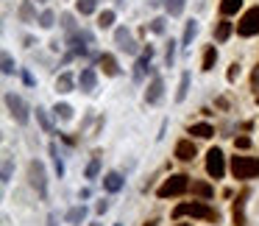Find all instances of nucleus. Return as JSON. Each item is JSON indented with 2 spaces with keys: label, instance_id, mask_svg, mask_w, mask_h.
Returning <instances> with one entry per match:
<instances>
[{
  "label": "nucleus",
  "instance_id": "nucleus-32",
  "mask_svg": "<svg viewBox=\"0 0 259 226\" xmlns=\"http://www.w3.org/2000/svg\"><path fill=\"white\" fill-rule=\"evenodd\" d=\"M36 120H39V126H42V131H53V123H50V117H48V112L45 109H36Z\"/></svg>",
  "mask_w": 259,
  "mask_h": 226
},
{
  "label": "nucleus",
  "instance_id": "nucleus-27",
  "mask_svg": "<svg viewBox=\"0 0 259 226\" xmlns=\"http://www.w3.org/2000/svg\"><path fill=\"white\" fill-rule=\"evenodd\" d=\"M53 114H56L59 120H73V106L70 104H56Z\"/></svg>",
  "mask_w": 259,
  "mask_h": 226
},
{
  "label": "nucleus",
  "instance_id": "nucleus-11",
  "mask_svg": "<svg viewBox=\"0 0 259 226\" xmlns=\"http://www.w3.org/2000/svg\"><path fill=\"white\" fill-rule=\"evenodd\" d=\"M78 87H81V92H95V87H98V76H95L92 67L81 70V76H78Z\"/></svg>",
  "mask_w": 259,
  "mask_h": 226
},
{
  "label": "nucleus",
  "instance_id": "nucleus-34",
  "mask_svg": "<svg viewBox=\"0 0 259 226\" xmlns=\"http://www.w3.org/2000/svg\"><path fill=\"white\" fill-rule=\"evenodd\" d=\"M62 28L64 31H67V36H70V34H76V17H73V14H62Z\"/></svg>",
  "mask_w": 259,
  "mask_h": 226
},
{
  "label": "nucleus",
  "instance_id": "nucleus-25",
  "mask_svg": "<svg viewBox=\"0 0 259 226\" xmlns=\"http://www.w3.org/2000/svg\"><path fill=\"white\" fill-rule=\"evenodd\" d=\"M50 156H53V168H56V176L62 179V176H64V162H62V156H59L56 142H50Z\"/></svg>",
  "mask_w": 259,
  "mask_h": 226
},
{
  "label": "nucleus",
  "instance_id": "nucleus-40",
  "mask_svg": "<svg viewBox=\"0 0 259 226\" xmlns=\"http://www.w3.org/2000/svg\"><path fill=\"white\" fill-rule=\"evenodd\" d=\"M234 145H237V148H251V140H248V137H237V140H234Z\"/></svg>",
  "mask_w": 259,
  "mask_h": 226
},
{
  "label": "nucleus",
  "instance_id": "nucleus-21",
  "mask_svg": "<svg viewBox=\"0 0 259 226\" xmlns=\"http://www.w3.org/2000/svg\"><path fill=\"white\" fill-rule=\"evenodd\" d=\"M195 34H198V22H195V20H189L187 25H184V36H181V45H184V48H189V45H192Z\"/></svg>",
  "mask_w": 259,
  "mask_h": 226
},
{
  "label": "nucleus",
  "instance_id": "nucleus-37",
  "mask_svg": "<svg viewBox=\"0 0 259 226\" xmlns=\"http://www.w3.org/2000/svg\"><path fill=\"white\" fill-rule=\"evenodd\" d=\"M3 73H6V76L14 73V59L8 56V53H3Z\"/></svg>",
  "mask_w": 259,
  "mask_h": 226
},
{
  "label": "nucleus",
  "instance_id": "nucleus-36",
  "mask_svg": "<svg viewBox=\"0 0 259 226\" xmlns=\"http://www.w3.org/2000/svg\"><path fill=\"white\" fill-rule=\"evenodd\" d=\"M98 170H100V156H95V159L86 165V179H95L98 176Z\"/></svg>",
  "mask_w": 259,
  "mask_h": 226
},
{
  "label": "nucleus",
  "instance_id": "nucleus-16",
  "mask_svg": "<svg viewBox=\"0 0 259 226\" xmlns=\"http://www.w3.org/2000/svg\"><path fill=\"white\" fill-rule=\"evenodd\" d=\"M73 87H76V78H73V73H62V76L56 78V92H73Z\"/></svg>",
  "mask_w": 259,
  "mask_h": 226
},
{
  "label": "nucleus",
  "instance_id": "nucleus-33",
  "mask_svg": "<svg viewBox=\"0 0 259 226\" xmlns=\"http://www.w3.org/2000/svg\"><path fill=\"white\" fill-rule=\"evenodd\" d=\"M76 8L81 11V14H92V11L98 8V0H78V3H76Z\"/></svg>",
  "mask_w": 259,
  "mask_h": 226
},
{
  "label": "nucleus",
  "instance_id": "nucleus-38",
  "mask_svg": "<svg viewBox=\"0 0 259 226\" xmlns=\"http://www.w3.org/2000/svg\"><path fill=\"white\" fill-rule=\"evenodd\" d=\"M151 31H154V34H165V17H156V20H151Z\"/></svg>",
  "mask_w": 259,
  "mask_h": 226
},
{
  "label": "nucleus",
  "instance_id": "nucleus-17",
  "mask_svg": "<svg viewBox=\"0 0 259 226\" xmlns=\"http://www.w3.org/2000/svg\"><path fill=\"white\" fill-rule=\"evenodd\" d=\"M100 67H103V73H106V76H117V73H120L117 59H114L112 53H103V56H100Z\"/></svg>",
  "mask_w": 259,
  "mask_h": 226
},
{
  "label": "nucleus",
  "instance_id": "nucleus-23",
  "mask_svg": "<svg viewBox=\"0 0 259 226\" xmlns=\"http://www.w3.org/2000/svg\"><path fill=\"white\" fill-rule=\"evenodd\" d=\"M229 36H231V22L220 20V22H217V28H215V39H217V42H226Z\"/></svg>",
  "mask_w": 259,
  "mask_h": 226
},
{
  "label": "nucleus",
  "instance_id": "nucleus-20",
  "mask_svg": "<svg viewBox=\"0 0 259 226\" xmlns=\"http://www.w3.org/2000/svg\"><path fill=\"white\" fill-rule=\"evenodd\" d=\"M189 134L201 137V140H209V137L215 134V128H212L209 123H195V126H189Z\"/></svg>",
  "mask_w": 259,
  "mask_h": 226
},
{
  "label": "nucleus",
  "instance_id": "nucleus-53",
  "mask_svg": "<svg viewBox=\"0 0 259 226\" xmlns=\"http://www.w3.org/2000/svg\"><path fill=\"white\" fill-rule=\"evenodd\" d=\"M117 226H120V224H117Z\"/></svg>",
  "mask_w": 259,
  "mask_h": 226
},
{
  "label": "nucleus",
  "instance_id": "nucleus-3",
  "mask_svg": "<svg viewBox=\"0 0 259 226\" xmlns=\"http://www.w3.org/2000/svg\"><path fill=\"white\" fill-rule=\"evenodd\" d=\"M6 109H8V114H11V117H14L17 123H20V126H25V123L31 120V109H28V104H25V101L20 98V95H14V92H6Z\"/></svg>",
  "mask_w": 259,
  "mask_h": 226
},
{
  "label": "nucleus",
  "instance_id": "nucleus-49",
  "mask_svg": "<svg viewBox=\"0 0 259 226\" xmlns=\"http://www.w3.org/2000/svg\"><path fill=\"white\" fill-rule=\"evenodd\" d=\"M145 226H156V224H145Z\"/></svg>",
  "mask_w": 259,
  "mask_h": 226
},
{
  "label": "nucleus",
  "instance_id": "nucleus-19",
  "mask_svg": "<svg viewBox=\"0 0 259 226\" xmlns=\"http://www.w3.org/2000/svg\"><path fill=\"white\" fill-rule=\"evenodd\" d=\"M17 17H20L22 22H34V20H36V8H34V3H31V0H25V3L20 6V11H17Z\"/></svg>",
  "mask_w": 259,
  "mask_h": 226
},
{
  "label": "nucleus",
  "instance_id": "nucleus-13",
  "mask_svg": "<svg viewBox=\"0 0 259 226\" xmlns=\"http://www.w3.org/2000/svg\"><path fill=\"white\" fill-rule=\"evenodd\" d=\"M123 184H126V179L120 176L117 170H112V173H106L103 176V190L106 193H120L123 190Z\"/></svg>",
  "mask_w": 259,
  "mask_h": 226
},
{
  "label": "nucleus",
  "instance_id": "nucleus-44",
  "mask_svg": "<svg viewBox=\"0 0 259 226\" xmlns=\"http://www.w3.org/2000/svg\"><path fill=\"white\" fill-rule=\"evenodd\" d=\"M106 210H109V204H106V201H98V204H95V212H98V215H103Z\"/></svg>",
  "mask_w": 259,
  "mask_h": 226
},
{
  "label": "nucleus",
  "instance_id": "nucleus-18",
  "mask_svg": "<svg viewBox=\"0 0 259 226\" xmlns=\"http://www.w3.org/2000/svg\"><path fill=\"white\" fill-rule=\"evenodd\" d=\"M189 190H192V196H201V198H212V196H215L212 184H206V182H192V184H189Z\"/></svg>",
  "mask_w": 259,
  "mask_h": 226
},
{
  "label": "nucleus",
  "instance_id": "nucleus-22",
  "mask_svg": "<svg viewBox=\"0 0 259 226\" xmlns=\"http://www.w3.org/2000/svg\"><path fill=\"white\" fill-rule=\"evenodd\" d=\"M243 8V0H220V14L229 17V14H237Z\"/></svg>",
  "mask_w": 259,
  "mask_h": 226
},
{
  "label": "nucleus",
  "instance_id": "nucleus-5",
  "mask_svg": "<svg viewBox=\"0 0 259 226\" xmlns=\"http://www.w3.org/2000/svg\"><path fill=\"white\" fill-rule=\"evenodd\" d=\"M189 190V176L184 173H175V176L165 179V184L159 187V198H170V196H181Z\"/></svg>",
  "mask_w": 259,
  "mask_h": 226
},
{
  "label": "nucleus",
  "instance_id": "nucleus-8",
  "mask_svg": "<svg viewBox=\"0 0 259 226\" xmlns=\"http://www.w3.org/2000/svg\"><path fill=\"white\" fill-rule=\"evenodd\" d=\"M162 98H165V81H162V76H154L145 90V101L148 104H159Z\"/></svg>",
  "mask_w": 259,
  "mask_h": 226
},
{
  "label": "nucleus",
  "instance_id": "nucleus-6",
  "mask_svg": "<svg viewBox=\"0 0 259 226\" xmlns=\"http://www.w3.org/2000/svg\"><path fill=\"white\" fill-rule=\"evenodd\" d=\"M237 34H240V36H254V34H259V6L248 8V11L243 14V20L237 22Z\"/></svg>",
  "mask_w": 259,
  "mask_h": 226
},
{
  "label": "nucleus",
  "instance_id": "nucleus-48",
  "mask_svg": "<svg viewBox=\"0 0 259 226\" xmlns=\"http://www.w3.org/2000/svg\"><path fill=\"white\" fill-rule=\"evenodd\" d=\"M89 226H100V224H89Z\"/></svg>",
  "mask_w": 259,
  "mask_h": 226
},
{
  "label": "nucleus",
  "instance_id": "nucleus-42",
  "mask_svg": "<svg viewBox=\"0 0 259 226\" xmlns=\"http://www.w3.org/2000/svg\"><path fill=\"white\" fill-rule=\"evenodd\" d=\"M237 76H240V64H231L229 67V81H234Z\"/></svg>",
  "mask_w": 259,
  "mask_h": 226
},
{
  "label": "nucleus",
  "instance_id": "nucleus-7",
  "mask_svg": "<svg viewBox=\"0 0 259 226\" xmlns=\"http://www.w3.org/2000/svg\"><path fill=\"white\" fill-rule=\"evenodd\" d=\"M206 173H209L212 179H223L226 173V156L220 148H209V154H206Z\"/></svg>",
  "mask_w": 259,
  "mask_h": 226
},
{
  "label": "nucleus",
  "instance_id": "nucleus-30",
  "mask_svg": "<svg viewBox=\"0 0 259 226\" xmlns=\"http://www.w3.org/2000/svg\"><path fill=\"white\" fill-rule=\"evenodd\" d=\"M39 25H42V28H53V25H56V14H53L50 8H45L42 14H39Z\"/></svg>",
  "mask_w": 259,
  "mask_h": 226
},
{
  "label": "nucleus",
  "instance_id": "nucleus-35",
  "mask_svg": "<svg viewBox=\"0 0 259 226\" xmlns=\"http://www.w3.org/2000/svg\"><path fill=\"white\" fill-rule=\"evenodd\" d=\"M173 59H175V42L170 39L168 48H165V64H168V67H173Z\"/></svg>",
  "mask_w": 259,
  "mask_h": 226
},
{
  "label": "nucleus",
  "instance_id": "nucleus-26",
  "mask_svg": "<svg viewBox=\"0 0 259 226\" xmlns=\"http://www.w3.org/2000/svg\"><path fill=\"white\" fill-rule=\"evenodd\" d=\"M215 62H217V50L215 48H206V53H203V62H201V70L209 73L212 67H215Z\"/></svg>",
  "mask_w": 259,
  "mask_h": 226
},
{
  "label": "nucleus",
  "instance_id": "nucleus-51",
  "mask_svg": "<svg viewBox=\"0 0 259 226\" xmlns=\"http://www.w3.org/2000/svg\"><path fill=\"white\" fill-rule=\"evenodd\" d=\"M178 226H187V224H178Z\"/></svg>",
  "mask_w": 259,
  "mask_h": 226
},
{
  "label": "nucleus",
  "instance_id": "nucleus-46",
  "mask_svg": "<svg viewBox=\"0 0 259 226\" xmlns=\"http://www.w3.org/2000/svg\"><path fill=\"white\" fill-rule=\"evenodd\" d=\"M162 3H165V0H151V6H162Z\"/></svg>",
  "mask_w": 259,
  "mask_h": 226
},
{
  "label": "nucleus",
  "instance_id": "nucleus-31",
  "mask_svg": "<svg viewBox=\"0 0 259 226\" xmlns=\"http://www.w3.org/2000/svg\"><path fill=\"white\" fill-rule=\"evenodd\" d=\"M112 25H114V11L112 8H106L103 14L98 17V28H112Z\"/></svg>",
  "mask_w": 259,
  "mask_h": 226
},
{
  "label": "nucleus",
  "instance_id": "nucleus-28",
  "mask_svg": "<svg viewBox=\"0 0 259 226\" xmlns=\"http://www.w3.org/2000/svg\"><path fill=\"white\" fill-rule=\"evenodd\" d=\"M86 218V207L81 204V207H73L70 212H67V221H70V224H81V221Z\"/></svg>",
  "mask_w": 259,
  "mask_h": 226
},
{
  "label": "nucleus",
  "instance_id": "nucleus-43",
  "mask_svg": "<svg viewBox=\"0 0 259 226\" xmlns=\"http://www.w3.org/2000/svg\"><path fill=\"white\" fill-rule=\"evenodd\" d=\"M22 81H25L28 87H34V84H36V81H34V76H31L28 70H22Z\"/></svg>",
  "mask_w": 259,
  "mask_h": 226
},
{
  "label": "nucleus",
  "instance_id": "nucleus-52",
  "mask_svg": "<svg viewBox=\"0 0 259 226\" xmlns=\"http://www.w3.org/2000/svg\"><path fill=\"white\" fill-rule=\"evenodd\" d=\"M257 101H259V95H257Z\"/></svg>",
  "mask_w": 259,
  "mask_h": 226
},
{
  "label": "nucleus",
  "instance_id": "nucleus-41",
  "mask_svg": "<svg viewBox=\"0 0 259 226\" xmlns=\"http://www.w3.org/2000/svg\"><path fill=\"white\" fill-rule=\"evenodd\" d=\"M251 87L257 90V95H259V64H257V70H254V76H251Z\"/></svg>",
  "mask_w": 259,
  "mask_h": 226
},
{
  "label": "nucleus",
  "instance_id": "nucleus-15",
  "mask_svg": "<svg viewBox=\"0 0 259 226\" xmlns=\"http://www.w3.org/2000/svg\"><path fill=\"white\" fill-rule=\"evenodd\" d=\"M145 73H151V56H145V53H142V56L137 59V64H134V81H142V78H145Z\"/></svg>",
  "mask_w": 259,
  "mask_h": 226
},
{
  "label": "nucleus",
  "instance_id": "nucleus-47",
  "mask_svg": "<svg viewBox=\"0 0 259 226\" xmlns=\"http://www.w3.org/2000/svg\"><path fill=\"white\" fill-rule=\"evenodd\" d=\"M114 3H117V6H123V3H126V0H114Z\"/></svg>",
  "mask_w": 259,
  "mask_h": 226
},
{
  "label": "nucleus",
  "instance_id": "nucleus-1",
  "mask_svg": "<svg viewBox=\"0 0 259 226\" xmlns=\"http://www.w3.org/2000/svg\"><path fill=\"white\" fill-rule=\"evenodd\" d=\"M231 173L237 179H257L259 176V159H254V156H234L231 159Z\"/></svg>",
  "mask_w": 259,
  "mask_h": 226
},
{
  "label": "nucleus",
  "instance_id": "nucleus-39",
  "mask_svg": "<svg viewBox=\"0 0 259 226\" xmlns=\"http://www.w3.org/2000/svg\"><path fill=\"white\" fill-rule=\"evenodd\" d=\"M11 168H14V165H11V159L6 156V162H3V184L11 182Z\"/></svg>",
  "mask_w": 259,
  "mask_h": 226
},
{
  "label": "nucleus",
  "instance_id": "nucleus-29",
  "mask_svg": "<svg viewBox=\"0 0 259 226\" xmlns=\"http://www.w3.org/2000/svg\"><path fill=\"white\" fill-rule=\"evenodd\" d=\"M187 92H189V73H181V84H178V92H175V101L181 104L187 98Z\"/></svg>",
  "mask_w": 259,
  "mask_h": 226
},
{
  "label": "nucleus",
  "instance_id": "nucleus-45",
  "mask_svg": "<svg viewBox=\"0 0 259 226\" xmlns=\"http://www.w3.org/2000/svg\"><path fill=\"white\" fill-rule=\"evenodd\" d=\"M48 226H59V224H56V215H53V212L48 215Z\"/></svg>",
  "mask_w": 259,
  "mask_h": 226
},
{
  "label": "nucleus",
  "instance_id": "nucleus-2",
  "mask_svg": "<svg viewBox=\"0 0 259 226\" xmlns=\"http://www.w3.org/2000/svg\"><path fill=\"white\" fill-rule=\"evenodd\" d=\"M28 182L39 193V198H48V173H45V165L39 159H31L28 162Z\"/></svg>",
  "mask_w": 259,
  "mask_h": 226
},
{
  "label": "nucleus",
  "instance_id": "nucleus-14",
  "mask_svg": "<svg viewBox=\"0 0 259 226\" xmlns=\"http://www.w3.org/2000/svg\"><path fill=\"white\" fill-rule=\"evenodd\" d=\"M175 156H178L181 162H189V159L195 156V145H192V140H181V142H175Z\"/></svg>",
  "mask_w": 259,
  "mask_h": 226
},
{
  "label": "nucleus",
  "instance_id": "nucleus-24",
  "mask_svg": "<svg viewBox=\"0 0 259 226\" xmlns=\"http://www.w3.org/2000/svg\"><path fill=\"white\" fill-rule=\"evenodd\" d=\"M184 6H187V0H165V8H168L170 17H178L184 11Z\"/></svg>",
  "mask_w": 259,
  "mask_h": 226
},
{
  "label": "nucleus",
  "instance_id": "nucleus-4",
  "mask_svg": "<svg viewBox=\"0 0 259 226\" xmlns=\"http://www.w3.org/2000/svg\"><path fill=\"white\" fill-rule=\"evenodd\" d=\"M181 215H192V218H206V221H217V212L209 210L201 201H192V204H178L173 210V218H181Z\"/></svg>",
  "mask_w": 259,
  "mask_h": 226
},
{
  "label": "nucleus",
  "instance_id": "nucleus-50",
  "mask_svg": "<svg viewBox=\"0 0 259 226\" xmlns=\"http://www.w3.org/2000/svg\"><path fill=\"white\" fill-rule=\"evenodd\" d=\"M36 3H45V0H36Z\"/></svg>",
  "mask_w": 259,
  "mask_h": 226
},
{
  "label": "nucleus",
  "instance_id": "nucleus-10",
  "mask_svg": "<svg viewBox=\"0 0 259 226\" xmlns=\"http://www.w3.org/2000/svg\"><path fill=\"white\" fill-rule=\"evenodd\" d=\"M114 42L120 45V50H126V53H137V42L131 39V34H128L126 28H117V31H114Z\"/></svg>",
  "mask_w": 259,
  "mask_h": 226
},
{
  "label": "nucleus",
  "instance_id": "nucleus-12",
  "mask_svg": "<svg viewBox=\"0 0 259 226\" xmlns=\"http://www.w3.org/2000/svg\"><path fill=\"white\" fill-rule=\"evenodd\" d=\"M245 198H248V193H243V196L234 201V210H231L234 226H248V218H245Z\"/></svg>",
  "mask_w": 259,
  "mask_h": 226
},
{
  "label": "nucleus",
  "instance_id": "nucleus-9",
  "mask_svg": "<svg viewBox=\"0 0 259 226\" xmlns=\"http://www.w3.org/2000/svg\"><path fill=\"white\" fill-rule=\"evenodd\" d=\"M67 42H70L73 53H86V42H92V36L86 31H76V34L67 36Z\"/></svg>",
  "mask_w": 259,
  "mask_h": 226
}]
</instances>
